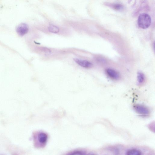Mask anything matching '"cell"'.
I'll list each match as a JSON object with an SVG mask.
<instances>
[{"mask_svg":"<svg viewBox=\"0 0 155 155\" xmlns=\"http://www.w3.org/2000/svg\"><path fill=\"white\" fill-rule=\"evenodd\" d=\"M105 72L108 76L113 79L117 80L120 78L119 72L113 69L110 68L106 69Z\"/></svg>","mask_w":155,"mask_h":155,"instance_id":"5","label":"cell"},{"mask_svg":"<svg viewBox=\"0 0 155 155\" xmlns=\"http://www.w3.org/2000/svg\"><path fill=\"white\" fill-rule=\"evenodd\" d=\"M29 30L28 25L25 23L20 24L16 28V31L18 34L21 36H23L26 34Z\"/></svg>","mask_w":155,"mask_h":155,"instance_id":"3","label":"cell"},{"mask_svg":"<svg viewBox=\"0 0 155 155\" xmlns=\"http://www.w3.org/2000/svg\"><path fill=\"white\" fill-rule=\"evenodd\" d=\"M137 23L140 28L144 29L147 28L149 27L151 24V18L147 14H141L138 17Z\"/></svg>","mask_w":155,"mask_h":155,"instance_id":"1","label":"cell"},{"mask_svg":"<svg viewBox=\"0 0 155 155\" xmlns=\"http://www.w3.org/2000/svg\"><path fill=\"white\" fill-rule=\"evenodd\" d=\"M145 80V76L142 72H139L137 73V81L139 84H142Z\"/></svg>","mask_w":155,"mask_h":155,"instance_id":"9","label":"cell"},{"mask_svg":"<svg viewBox=\"0 0 155 155\" xmlns=\"http://www.w3.org/2000/svg\"><path fill=\"white\" fill-rule=\"evenodd\" d=\"M48 30L51 32L57 33L59 31V28L57 26L52 25H50L48 27Z\"/></svg>","mask_w":155,"mask_h":155,"instance_id":"8","label":"cell"},{"mask_svg":"<svg viewBox=\"0 0 155 155\" xmlns=\"http://www.w3.org/2000/svg\"><path fill=\"white\" fill-rule=\"evenodd\" d=\"M75 62L81 67L86 68H91L93 67V64L86 60H82L77 58L74 59Z\"/></svg>","mask_w":155,"mask_h":155,"instance_id":"6","label":"cell"},{"mask_svg":"<svg viewBox=\"0 0 155 155\" xmlns=\"http://www.w3.org/2000/svg\"><path fill=\"white\" fill-rule=\"evenodd\" d=\"M37 133L35 134L34 137L35 144L36 146L43 147L47 142L48 136L44 133L41 132Z\"/></svg>","mask_w":155,"mask_h":155,"instance_id":"2","label":"cell"},{"mask_svg":"<svg viewBox=\"0 0 155 155\" xmlns=\"http://www.w3.org/2000/svg\"><path fill=\"white\" fill-rule=\"evenodd\" d=\"M141 152L139 150L132 149H129L126 152V154L127 155H140L141 154Z\"/></svg>","mask_w":155,"mask_h":155,"instance_id":"7","label":"cell"},{"mask_svg":"<svg viewBox=\"0 0 155 155\" xmlns=\"http://www.w3.org/2000/svg\"><path fill=\"white\" fill-rule=\"evenodd\" d=\"M134 109L136 112L141 115H147L150 113L149 110L142 105H136L134 107Z\"/></svg>","mask_w":155,"mask_h":155,"instance_id":"4","label":"cell"}]
</instances>
